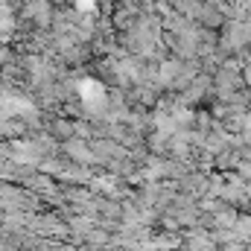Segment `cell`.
Returning <instances> with one entry per match:
<instances>
[{
  "label": "cell",
  "mask_w": 251,
  "mask_h": 251,
  "mask_svg": "<svg viewBox=\"0 0 251 251\" xmlns=\"http://www.w3.org/2000/svg\"><path fill=\"white\" fill-rule=\"evenodd\" d=\"M76 9H79L82 15H91V12H94V0H76Z\"/></svg>",
  "instance_id": "6da1fadb"
}]
</instances>
